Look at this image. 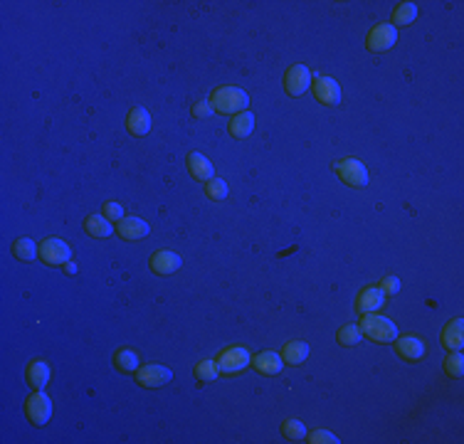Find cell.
I'll use <instances>...</instances> for the list:
<instances>
[{
	"label": "cell",
	"instance_id": "35",
	"mask_svg": "<svg viewBox=\"0 0 464 444\" xmlns=\"http://www.w3.org/2000/svg\"><path fill=\"white\" fill-rule=\"evenodd\" d=\"M65 269H67V274H77V264H74V262H72V260L65 264Z\"/></svg>",
	"mask_w": 464,
	"mask_h": 444
},
{
	"label": "cell",
	"instance_id": "15",
	"mask_svg": "<svg viewBox=\"0 0 464 444\" xmlns=\"http://www.w3.org/2000/svg\"><path fill=\"white\" fill-rule=\"evenodd\" d=\"M252 366L254 370H259L262 375H276L284 368V361H282V355L274 353V350H262V353H257L252 358Z\"/></svg>",
	"mask_w": 464,
	"mask_h": 444
},
{
	"label": "cell",
	"instance_id": "4",
	"mask_svg": "<svg viewBox=\"0 0 464 444\" xmlns=\"http://www.w3.org/2000/svg\"><path fill=\"white\" fill-rule=\"evenodd\" d=\"M250 363H252V355H250L247 348H240V346L225 348L223 353L218 355V368H220V373H225V375L240 373V370H245Z\"/></svg>",
	"mask_w": 464,
	"mask_h": 444
},
{
	"label": "cell",
	"instance_id": "23",
	"mask_svg": "<svg viewBox=\"0 0 464 444\" xmlns=\"http://www.w3.org/2000/svg\"><path fill=\"white\" fill-rule=\"evenodd\" d=\"M12 255L18 257L20 262H35V257H40V247L30 237H20L12 244Z\"/></svg>",
	"mask_w": 464,
	"mask_h": 444
},
{
	"label": "cell",
	"instance_id": "24",
	"mask_svg": "<svg viewBox=\"0 0 464 444\" xmlns=\"http://www.w3.org/2000/svg\"><path fill=\"white\" fill-rule=\"evenodd\" d=\"M139 353L131 348H121L117 350V355H114V363H117L119 370H123V373H136L139 370Z\"/></svg>",
	"mask_w": 464,
	"mask_h": 444
},
{
	"label": "cell",
	"instance_id": "17",
	"mask_svg": "<svg viewBox=\"0 0 464 444\" xmlns=\"http://www.w3.org/2000/svg\"><path fill=\"white\" fill-rule=\"evenodd\" d=\"M442 346L447 350H462L464 346V321L462 319H452L445 326L442 331Z\"/></svg>",
	"mask_w": 464,
	"mask_h": 444
},
{
	"label": "cell",
	"instance_id": "8",
	"mask_svg": "<svg viewBox=\"0 0 464 444\" xmlns=\"http://www.w3.org/2000/svg\"><path fill=\"white\" fill-rule=\"evenodd\" d=\"M398 42V30L393 28L390 23H381L370 30L368 37H365V47L370 52H385Z\"/></svg>",
	"mask_w": 464,
	"mask_h": 444
},
{
	"label": "cell",
	"instance_id": "30",
	"mask_svg": "<svg viewBox=\"0 0 464 444\" xmlns=\"http://www.w3.org/2000/svg\"><path fill=\"white\" fill-rule=\"evenodd\" d=\"M205 195L212 198V200H225L228 198V183L223 178H212L205 183Z\"/></svg>",
	"mask_w": 464,
	"mask_h": 444
},
{
	"label": "cell",
	"instance_id": "10",
	"mask_svg": "<svg viewBox=\"0 0 464 444\" xmlns=\"http://www.w3.org/2000/svg\"><path fill=\"white\" fill-rule=\"evenodd\" d=\"M173 380V370L165 366H156V363H151V366H143L136 370V383L141 385V388H161V385L171 383Z\"/></svg>",
	"mask_w": 464,
	"mask_h": 444
},
{
	"label": "cell",
	"instance_id": "3",
	"mask_svg": "<svg viewBox=\"0 0 464 444\" xmlns=\"http://www.w3.org/2000/svg\"><path fill=\"white\" fill-rule=\"evenodd\" d=\"M334 171L339 173V178H341L346 185H351V188H363V185L368 183V168H365V163L359 158L336 160Z\"/></svg>",
	"mask_w": 464,
	"mask_h": 444
},
{
	"label": "cell",
	"instance_id": "20",
	"mask_svg": "<svg viewBox=\"0 0 464 444\" xmlns=\"http://www.w3.org/2000/svg\"><path fill=\"white\" fill-rule=\"evenodd\" d=\"M306 355H309V346L304 341H289L282 348V361L289 366H301L306 361Z\"/></svg>",
	"mask_w": 464,
	"mask_h": 444
},
{
	"label": "cell",
	"instance_id": "34",
	"mask_svg": "<svg viewBox=\"0 0 464 444\" xmlns=\"http://www.w3.org/2000/svg\"><path fill=\"white\" fill-rule=\"evenodd\" d=\"M190 112H193L195 118H205V116H210V114H212V104L208 99H203V101H198V104H193V109H190Z\"/></svg>",
	"mask_w": 464,
	"mask_h": 444
},
{
	"label": "cell",
	"instance_id": "32",
	"mask_svg": "<svg viewBox=\"0 0 464 444\" xmlns=\"http://www.w3.org/2000/svg\"><path fill=\"white\" fill-rule=\"evenodd\" d=\"M104 218L106 220H114V222H119V220L123 218V207L119 205V202H114V200L104 202Z\"/></svg>",
	"mask_w": 464,
	"mask_h": 444
},
{
	"label": "cell",
	"instance_id": "22",
	"mask_svg": "<svg viewBox=\"0 0 464 444\" xmlns=\"http://www.w3.org/2000/svg\"><path fill=\"white\" fill-rule=\"evenodd\" d=\"M84 230L92 237H109L114 232V227H112V220H106L104 215H89V218L84 220Z\"/></svg>",
	"mask_w": 464,
	"mask_h": 444
},
{
	"label": "cell",
	"instance_id": "16",
	"mask_svg": "<svg viewBox=\"0 0 464 444\" xmlns=\"http://www.w3.org/2000/svg\"><path fill=\"white\" fill-rule=\"evenodd\" d=\"M126 129H129L131 136H146L151 131V114L141 107L131 109L129 116H126Z\"/></svg>",
	"mask_w": 464,
	"mask_h": 444
},
{
	"label": "cell",
	"instance_id": "18",
	"mask_svg": "<svg viewBox=\"0 0 464 444\" xmlns=\"http://www.w3.org/2000/svg\"><path fill=\"white\" fill-rule=\"evenodd\" d=\"M188 171H190V176H193L195 180H203V183H208V180H212V178H215L212 163L203 154H198V151H193V154L188 156Z\"/></svg>",
	"mask_w": 464,
	"mask_h": 444
},
{
	"label": "cell",
	"instance_id": "19",
	"mask_svg": "<svg viewBox=\"0 0 464 444\" xmlns=\"http://www.w3.org/2000/svg\"><path fill=\"white\" fill-rule=\"evenodd\" d=\"M28 383L32 385V390H45L50 383V366L42 361H32L28 366Z\"/></svg>",
	"mask_w": 464,
	"mask_h": 444
},
{
	"label": "cell",
	"instance_id": "26",
	"mask_svg": "<svg viewBox=\"0 0 464 444\" xmlns=\"http://www.w3.org/2000/svg\"><path fill=\"white\" fill-rule=\"evenodd\" d=\"M445 373L450 378H462L464 375V355L459 350H450V355L445 358Z\"/></svg>",
	"mask_w": 464,
	"mask_h": 444
},
{
	"label": "cell",
	"instance_id": "27",
	"mask_svg": "<svg viewBox=\"0 0 464 444\" xmlns=\"http://www.w3.org/2000/svg\"><path fill=\"white\" fill-rule=\"evenodd\" d=\"M218 361H200L198 366H195V378L200 380V383H212V380H218Z\"/></svg>",
	"mask_w": 464,
	"mask_h": 444
},
{
	"label": "cell",
	"instance_id": "2",
	"mask_svg": "<svg viewBox=\"0 0 464 444\" xmlns=\"http://www.w3.org/2000/svg\"><path fill=\"white\" fill-rule=\"evenodd\" d=\"M212 109L218 114H242L247 112L250 107V96L237 87H220L212 92V99H210Z\"/></svg>",
	"mask_w": 464,
	"mask_h": 444
},
{
	"label": "cell",
	"instance_id": "6",
	"mask_svg": "<svg viewBox=\"0 0 464 444\" xmlns=\"http://www.w3.org/2000/svg\"><path fill=\"white\" fill-rule=\"evenodd\" d=\"M314 77H312V70L306 65H292L284 74V92L289 96H301L306 89L312 87Z\"/></svg>",
	"mask_w": 464,
	"mask_h": 444
},
{
	"label": "cell",
	"instance_id": "29",
	"mask_svg": "<svg viewBox=\"0 0 464 444\" xmlns=\"http://www.w3.org/2000/svg\"><path fill=\"white\" fill-rule=\"evenodd\" d=\"M282 434L287 439H292V442H299V439L306 437V427L301 420H284L282 425Z\"/></svg>",
	"mask_w": 464,
	"mask_h": 444
},
{
	"label": "cell",
	"instance_id": "31",
	"mask_svg": "<svg viewBox=\"0 0 464 444\" xmlns=\"http://www.w3.org/2000/svg\"><path fill=\"white\" fill-rule=\"evenodd\" d=\"M309 444H339L341 439L336 437L334 432H326V430H314L312 434H309V439H306Z\"/></svg>",
	"mask_w": 464,
	"mask_h": 444
},
{
	"label": "cell",
	"instance_id": "5",
	"mask_svg": "<svg viewBox=\"0 0 464 444\" xmlns=\"http://www.w3.org/2000/svg\"><path fill=\"white\" fill-rule=\"evenodd\" d=\"M40 260L50 266L67 264V262L72 260V249L65 240L50 237V240H42V244H40Z\"/></svg>",
	"mask_w": 464,
	"mask_h": 444
},
{
	"label": "cell",
	"instance_id": "28",
	"mask_svg": "<svg viewBox=\"0 0 464 444\" xmlns=\"http://www.w3.org/2000/svg\"><path fill=\"white\" fill-rule=\"evenodd\" d=\"M339 343L341 346H346V348H351V346H359L361 343V338H363V333H361V328L359 326H353V324H348V326H343L341 331H339Z\"/></svg>",
	"mask_w": 464,
	"mask_h": 444
},
{
	"label": "cell",
	"instance_id": "9",
	"mask_svg": "<svg viewBox=\"0 0 464 444\" xmlns=\"http://www.w3.org/2000/svg\"><path fill=\"white\" fill-rule=\"evenodd\" d=\"M312 77H314L312 82L314 96L321 101L323 107H336V104L341 101V87H339V82L331 77H321L319 72H314Z\"/></svg>",
	"mask_w": 464,
	"mask_h": 444
},
{
	"label": "cell",
	"instance_id": "33",
	"mask_svg": "<svg viewBox=\"0 0 464 444\" xmlns=\"http://www.w3.org/2000/svg\"><path fill=\"white\" fill-rule=\"evenodd\" d=\"M378 289H381L385 296H395L400 291V279L398 277H385L381 282V286H378Z\"/></svg>",
	"mask_w": 464,
	"mask_h": 444
},
{
	"label": "cell",
	"instance_id": "21",
	"mask_svg": "<svg viewBox=\"0 0 464 444\" xmlns=\"http://www.w3.org/2000/svg\"><path fill=\"white\" fill-rule=\"evenodd\" d=\"M254 131V114L250 112H242L232 118V124H230V136L235 138H247L250 134Z\"/></svg>",
	"mask_w": 464,
	"mask_h": 444
},
{
	"label": "cell",
	"instance_id": "1",
	"mask_svg": "<svg viewBox=\"0 0 464 444\" xmlns=\"http://www.w3.org/2000/svg\"><path fill=\"white\" fill-rule=\"evenodd\" d=\"M359 328L363 336H368L370 341H376V343H381V346L393 343L395 338H398V326H395L390 319L378 316V314H363Z\"/></svg>",
	"mask_w": 464,
	"mask_h": 444
},
{
	"label": "cell",
	"instance_id": "25",
	"mask_svg": "<svg viewBox=\"0 0 464 444\" xmlns=\"http://www.w3.org/2000/svg\"><path fill=\"white\" fill-rule=\"evenodd\" d=\"M415 18H417V6L415 3H400L398 8H395V12H393V28H398V25H410V23H415Z\"/></svg>",
	"mask_w": 464,
	"mask_h": 444
},
{
	"label": "cell",
	"instance_id": "11",
	"mask_svg": "<svg viewBox=\"0 0 464 444\" xmlns=\"http://www.w3.org/2000/svg\"><path fill=\"white\" fill-rule=\"evenodd\" d=\"M393 343H395V350H398L400 358H405V361H410V363L420 361V358L425 355L423 338H417V336H403V338L398 336Z\"/></svg>",
	"mask_w": 464,
	"mask_h": 444
},
{
	"label": "cell",
	"instance_id": "12",
	"mask_svg": "<svg viewBox=\"0 0 464 444\" xmlns=\"http://www.w3.org/2000/svg\"><path fill=\"white\" fill-rule=\"evenodd\" d=\"M383 304H385V294H383L378 286H365V289L359 294V299H356V308H359L361 316L376 314Z\"/></svg>",
	"mask_w": 464,
	"mask_h": 444
},
{
	"label": "cell",
	"instance_id": "13",
	"mask_svg": "<svg viewBox=\"0 0 464 444\" xmlns=\"http://www.w3.org/2000/svg\"><path fill=\"white\" fill-rule=\"evenodd\" d=\"M181 257L176 255V252H171V249H161V252H156V255L151 257V269L156 274H161V277H168V274L178 272L181 269Z\"/></svg>",
	"mask_w": 464,
	"mask_h": 444
},
{
	"label": "cell",
	"instance_id": "7",
	"mask_svg": "<svg viewBox=\"0 0 464 444\" xmlns=\"http://www.w3.org/2000/svg\"><path fill=\"white\" fill-rule=\"evenodd\" d=\"M25 412H28L32 425L42 427L50 420V414H52V400L45 395V390H35L28 397V403H25Z\"/></svg>",
	"mask_w": 464,
	"mask_h": 444
},
{
	"label": "cell",
	"instance_id": "14",
	"mask_svg": "<svg viewBox=\"0 0 464 444\" xmlns=\"http://www.w3.org/2000/svg\"><path fill=\"white\" fill-rule=\"evenodd\" d=\"M117 232L123 237V240H141V237H146L148 232H151V227H148V222H143L141 218H121L117 222Z\"/></svg>",
	"mask_w": 464,
	"mask_h": 444
}]
</instances>
